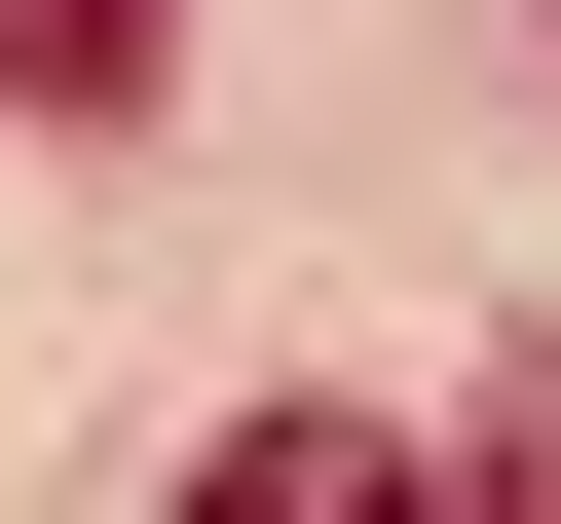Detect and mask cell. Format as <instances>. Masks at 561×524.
Masks as SVG:
<instances>
[{"mask_svg": "<svg viewBox=\"0 0 561 524\" xmlns=\"http://www.w3.org/2000/svg\"><path fill=\"white\" fill-rule=\"evenodd\" d=\"M150 38H187V0H0V113H113Z\"/></svg>", "mask_w": 561, "mask_h": 524, "instance_id": "obj_2", "label": "cell"}, {"mask_svg": "<svg viewBox=\"0 0 561 524\" xmlns=\"http://www.w3.org/2000/svg\"><path fill=\"white\" fill-rule=\"evenodd\" d=\"M187 524H449V449H375V412H262V449H187Z\"/></svg>", "mask_w": 561, "mask_h": 524, "instance_id": "obj_1", "label": "cell"}]
</instances>
